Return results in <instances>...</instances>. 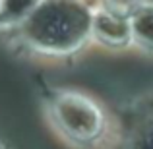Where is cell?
Instances as JSON below:
<instances>
[{"label": "cell", "instance_id": "cell-1", "mask_svg": "<svg viewBox=\"0 0 153 149\" xmlns=\"http://www.w3.org/2000/svg\"><path fill=\"white\" fill-rule=\"evenodd\" d=\"M25 37L47 52H68L83 43L91 18L76 4L54 0L39 4L25 19Z\"/></svg>", "mask_w": 153, "mask_h": 149}, {"label": "cell", "instance_id": "cell-2", "mask_svg": "<svg viewBox=\"0 0 153 149\" xmlns=\"http://www.w3.org/2000/svg\"><path fill=\"white\" fill-rule=\"evenodd\" d=\"M52 112L58 126L74 139L89 142L101 132L103 120L99 108L78 93L58 95L52 103Z\"/></svg>", "mask_w": 153, "mask_h": 149}, {"label": "cell", "instance_id": "cell-3", "mask_svg": "<svg viewBox=\"0 0 153 149\" xmlns=\"http://www.w3.org/2000/svg\"><path fill=\"white\" fill-rule=\"evenodd\" d=\"M89 31L97 39L111 47H122L130 41V21L124 16H118L111 10H99L91 18Z\"/></svg>", "mask_w": 153, "mask_h": 149}, {"label": "cell", "instance_id": "cell-4", "mask_svg": "<svg viewBox=\"0 0 153 149\" xmlns=\"http://www.w3.org/2000/svg\"><path fill=\"white\" fill-rule=\"evenodd\" d=\"M130 37L140 47L153 50V4H142L130 18Z\"/></svg>", "mask_w": 153, "mask_h": 149}, {"label": "cell", "instance_id": "cell-5", "mask_svg": "<svg viewBox=\"0 0 153 149\" xmlns=\"http://www.w3.org/2000/svg\"><path fill=\"white\" fill-rule=\"evenodd\" d=\"M43 0H0V19L6 23L23 21Z\"/></svg>", "mask_w": 153, "mask_h": 149}, {"label": "cell", "instance_id": "cell-6", "mask_svg": "<svg viewBox=\"0 0 153 149\" xmlns=\"http://www.w3.org/2000/svg\"><path fill=\"white\" fill-rule=\"evenodd\" d=\"M138 6H142V0H105V10H111L124 18L132 16Z\"/></svg>", "mask_w": 153, "mask_h": 149}, {"label": "cell", "instance_id": "cell-7", "mask_svg": "<svg viewBox=\"0 0 153 149\" xmlns=\"http://www.w3.org/2000/svg\"><path fill=\"white\" fill-rule=\"evenodd\" d=\"M134 149H153V134L146 136V138H142L138 143H136Z\"/></svg>", "mask_w": 153, "mask_h": 149}, {"label": "cell", "instance_id": "cell-8", "mask_svg": "<svg viewBox=\"0 0 153 149\" xmlns=\"http://www.w3.org/2000/svg\"><path fill=\"white\" fill-rule=\"evenodd\" d=\"M142 4H153V0H142Z\"/></svg>", "mask_w": 153, "mask_h": 149}]
</instances>
